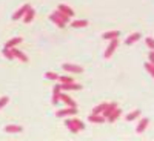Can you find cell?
I'll list each match as a JSON object with an SVG mask.
<instances>
[{
  "label": "cell",
  "mask_w": 154,
  "mask_h": 141,
  "mask_svg": "<svg viewBox=\"0 0 154 141\" xmlns=\"http://www.w3.org/2000/svg\"><path fill=\"white\" fill-rule=\"evenodd\" d=\"M49 20L53 22V23H56L59 28H65V25H66V23H63V22H62V19H60V17L56 14V12H53V14L49 16Z\"/></svg>",
  "instance_id": "cell-13"
},
{
  "label": "cell",
  "mask_w": 154,
  "mask_h": 141,
  "mask_svg": "<svg viewBox=\"0 0 154 141\" xmlns=\"http://www.w3.org/2000/svg\"><path fill=\"white\" fill-rule=\"evenodd\" d=\"M31 6L28 5V3H25L22 8H19L16 12H14V16H12V20H19V19H23V16H25V12H26L28 9H29Z\"/></svg>",
  "instance_id": "cell-4"
},
{
  "label": "cell",
  "mask_w": 154,
  "mask_h": 141,
  "mask_svg": "<svg viewBox=\"0 0 154 141\" xmlns=\"http://www.w3.org/2000/svg\"><path fill=\"white\" fill-rule=\"evenodd\" d=\"M8 101H9L8 97H2V98H0V109H3V106H6Z\"/></svg>",
  "instance_id": "cell-31"
},
{
  "label": "cell",
  "mask_w": 154,
  "mask_h": 141,
  "mask_svg": "<svg viewBox=\"0 0 154 141\" xmlns=\"http://www.w3.org/2000/svg\"><path fill=\"white\" fill-rule=\"evenodd\" d=\"M152 66H154V65H152Z\"/></svg>",
  "instance_id": "cell-34"
},
{
  "label": "cell",
  "mask_w": 154,
  "mask_h": 141,
  "mask_svg": "<svg viewBox=\"0 0 154 141\" xmlns=\"http://www.w3.org/2000/svg\"><path fill=\"white\" fill-rule=\"evenodd\" d=\"M148 123H149V120H148V118H142V120H140V123L137 124V127H136V132H137V134H142V132L146 129Z\"/></svg>",
  "instance_id": "cell-14"
},
{
  "label": "cell",
  "mask_w": 154,
  "mask_h": 141,
  "mask_svg": "<svg viewBox=\"0 0 154 141\" xmlns=\"http://www.w3.org/2000/svg\"><path fill=\"white\" fill-rule=\"evenodd\" d=\"M120 32L119 31H108L103 34V40H112V38H119Z\"/></svg>",
  "instance_id": "cell-19"
},
{
  "label": "cell",
  "mask_w": 154,
  "mask_h": 141,
  "mask_svg": "<svg viewBox=\"0 0 154 141\" xmlns=\"http://www.w3.org/2000/svg\"><path fill=\"white\" fill-rule=\"evenodd\" d=\"M23 131L22 126H17V124H9V126H5V132L8 134H19Z\"/></svg>",
  "instance_id": "cell-11"
},
{
  "label": "cell",
  "mask_w": 154,
  "mask_h": 141,
  "mask_svg": "<svg viewBox=\"0 0 154 141\" xmlns=\"http://www.w3.org/2000/svg\"><path fill=\"white\" fill-rule=\"evenodd\" d=\"M145 43H146V46H148L149 49H152V51H154V38L146 37V38H145Z\"/></svg>",
  "instance_id": "cell-29"
},
{
  "label": "cell",
  "mask_w": 154,
  "mask_h": 141,
  "mask_svg": "<svg viewBox=\"0 0 154 141\" xmlns=\"http://www.w3.org/2000/svg\"><path fill=\"white\" fill-rule=\"evenodd\" d=\"M60 89H63V91H80L82 84H75L74 81L72 83H60Z\"/></svg>",
  "instance_id": "cell-5"
},
{
  "label": "cell",
  "mask_w": 154,
  "mask_h": 141,
  "mask_svg": "<svg viewBox=\"0 0 154 141\" xmlns=\"http://www.w3.org/2000/svg\"><path fill=\"white\" fill-rule=\"evenodd\" d=\"M140 37H142V34H140V32H133L131 35H128V37H126L125 45H134L137 40H140Z\"/></svg>",
  "instance_id": "cell-9"
},
{
  "label": "cell",
  "mask_w": 154,
  "mask_h": 141,
  "mask_svg": "<svg viewBox=\"0 0 154 141\" xmlns=\"http://www.w3.org/2000/svg\"><path fill=\"white\" fill-rule=\"evenodd\" d=\"M22 42H23V38H22V37H14V38H11V40H8V42H6L5 48H8V49L16 48V46H17V45H20Z\"/></svg>",
  "instance_id": "cell-10"
},
{
  "label": "cell",
  "mask_w": 154,
  "mask_h": 141,
  "mask_svg": "<svg viewBox=\"0 0 154 141\" xmlns=\"http://www.w3.org/2000/svg\"><path fill=\"white\" fill-rule=\"evenodd\" d=\"M71 121L74 123V126H75L77 129H79V131H83V129H85V124H83V123H82L80 120H77V118H72Z\"/></svg>",
  "instance_id": "cell-24"
},
{
  "label": "cell",
  "mask_w": 154,
  "mask_h": 141,
  "mask_svg": "<svg viewBox=\"0 0 154 141\" xmlns=\"http://www.w3.org/2000/svg\"><path fill=\"white\" fill-rule=\"evenodd\" d=\"M140 113H142V112H140L139 109H136V110H133V112H130V113H128V115H126V121H133V120H136V118H139V117H140Z\"/></svg>",
  "instance_id": "cell-21"
},
{
  "label": "cell",
  "mask_w": 154,
  "mask_h": 141,
  "mask_svg": "<svg viewBox=\"0 0 154 141\" xmlns=\"http://www.w3.org/2000/svg\"><path fill=\"white\" fill-rule=\"evenodd\" d=\"M77 113V107H66V109H60L56 112V117L57 118H65L69 117V115H75Z\"/></svg>",
  "instance_id": "cell-2"
},
{
  "label": "cell",
  "mask_w": 154,
  "mask_h": 141,
  "mask_svg": "<svg viewBox=\"0 0 154 141\" xmlns=\"http://www.w3.org/2000/svg\"><path fill=\"white\" fill-rule=\"evenodd\" d=\"M106 118L103 117V115H89V117H88V121L89 123H103Z\"/></svg>",
  "instance_id": "cell-18"
},
{
  "label": "cell",
  "mask_w": 154,
  "mask_h": 141,
  "mask_svg": "<svg viewBox=\"0 0 154 141\" xmlns=\"http://www.w3.org/2000/svg\"><path fill=\"white\" fill-rule=\"evenodd\" d=\"M120 113H122V110H120L119 107H116V109H114V110L111 112V115H109V117H108L106 120H108L109 123H114L116 120H117V118L120 117Z\"/></svg>",
  "instance_id": "cell-17"
},
{
  "label": "cell",
  "mask_w": 154,
  "mask_h": 141,
  "mask_svg": "<svg viewBox=\"0 0 154 141\" xmlns=\"http://www.w3.org/2000/svg\"><path fill=\"white\" fill-rule=\"evenodd\" d=\"M106 104H108V103H100V104H97V106L93 109V115H102V112L105 110Z\"/></svg>",
  "instance_id": "cell-20"
},
{
  "label": "cell",
  "mask_w": 154,
  "mask_h": 141,
  "mask_svg": "<svg viewBox=\"0 0 154 141\" xmlns=\"http://www.w3.org/2000/svg\"><path fill=\"white\" fill-rule=\"evenodd\" d=\"M56 14H57V16H59V17L62 19V22H63V23H68V22H69V17H68V16H65V14H63V12H60L59 9L56 11Z\"/></svg>",
  "instance_id": "cell-27"
},
{
  "label": "cell",
  "mask_w": 154,
  "mask_h": 141,
  "mask_svg": "<svg viewBox=\"0 0 154 141\" xmlns=\"http://www.w3.org/2000/svg\"><path fill=\"white\" fill-rule=\"evenodd\" d=\"M45 77H46L48 80H59V75H57L56 72H51V71H49V72H46V74H45Z\"/></svg>",
  "instance_id": "cell-25"
},
{
  "label": "cell",
  "mask_w": 154,
  "mask_h": 141,
  "mask_svg": "<svg viewBox=\"0 0 154 141\" xmlns=\"http://www.w3.org/2000/svg\"><path fill=\"white\" fill-rule=\"evenodd\" d=\"M117 46H119V40H117V38H112V40H109V45H108V48H106V51H105V58H109V57L114 54V51L117 49Z\"/></svg>",
  "instance_id": "cell-3"
},
{
  "label": "cell",
  "mask_w": 154,
  "mask_h": 141,
  "mask_svg": "<svg viewBox=\"0 0 154 141\" xmlns=\"http://www.w3.org/2000/svg\"><path fill=\"white\" fill-rule=\"evenodd\" d=\"M148 58H149V63H151V65H154V54H152V52L148 54Z\"/></svg>",
  "instance_id": "cell-32"
},
{
  "label": "cell",
  "mask_w": 154,
  "mask_h": 141,
  "mask_svg": "<svg viewBox=\"0 0 154 141\" xmlns=\"http://www.w3.org/2000/svg\"><path fill=\"white\" fill-rule=\"evenodd\" d=\"M65 126L68 127V129H69L72 134H77V132H79V129H77V127L74 126V123H72L71 120H66V121H65Z\"/></svg>",
  "instance_id": "cell-23"
},
{
  "label": "cell",
  "mask_w": 154,
  "mask_h": 141,
  "mask_svg": "<svg viewBox=\"0 0 154 141\" xmlns=\"http://www.w3.org/2000/svg\"><path fill=\"white\" fill-rule=\"evenodd\" d=\"M60 12H63L65 16H68V17H72L74 16V11L69 8V6H66V5H59V8H57Z\"/></svg>",
  "instance_id": "cell-16"
},
{
  "label": "cell",
  "mask_w": 154,
  "mask_h": 141,
  "mask_svg": "<svg viewBox=\"0 0 154 141\" xmlns=\"http://www.w3.org/2000/svg\"><path fill=\"white\" fill-rule=\"evenodd\" d=\"M11 52H12V55H14V58H19V60H20V61H23V63H26V61H28L26 54L22 52L20 49H17V48H11Z\"/></svg>",
  "instance_id": "cell-7"
},
{
  "label": "cell",
  "mask_w": 154,
  "mask_h": 141,
  "mask_svg": "<svg viewBox=\"0 0 154 141\" xmlns=\"http://www.w3.org/2000/svg\"><path fill=\"white\" fill-rule=\"evenodd\" d=\"M34 16H35V11H34L32 8H29L26 12H25V16H23V22H25V23H31V22H32V19H34Z\"/></svg>",
  "instance_id": "cell-15"
},
{
  "label": "cell",
  "mask_w": 154,
  "mask_h": 141,
  "mask_svg": "<svg viewBox=\"0 0 154 141\" xmlns=\"http://www.w3.org/2000/svg\"><path fill=\"white\" fill-rule=\"evenodd\" d=\"M152 54H154V51H152Z\"/></svg>",
  "instance_id": "cell-33"
},
{
  "label": "cell",
  "mask_w": 154,
  "mask_h": 141,
  "mask_svg": "<svg viewBox=\"0 0 154 141\" xmlns=\"http://www.w3.org/2000/svg\"><path fill=\"white\" fill-rule=\"evenodd\" d=\"M59 81H60V83H72L74 80H72V77H65V75L60 77V75H59Z\"/></svg>",
  "instance_id": "cell-28"
},
{
  "label": "cell",
  "mask_w": 154,
  "mask_h": 141,
  "mask_svg": "<svg viewBox=\"0 0 154 141\" xmlns=\"http://www.w3.org/2000/svg\"><path fill=\"white\" fill-rule=\"evenodd\" d=\"M62 68H63V71L72 72V74H82V72H83V68H82V66H79V65H72V63H63Z\"/></svg>",
  "instance_id": "cell-1"
},
{
  "label": "cell",
  "mask_w": 154,
  "mask_h": 141,
  "mask_svg": "<svg viewBox=\"0 0 154 141\" xmlns=\"http://www.w3.org/2000/svg\"><path fill=\"white\" fill-rule=\"evenodd\" d=\"M116 107H117V103H116V101H112V103H108V104H106V107H105V110L102 112V115H103L105 118H108L109 115H111V112H112Z\"/></svg>",
  "instance_id": "cell-12"
},
{
  "label": "cell",
  "mask_w": 154,
  "mask_h": 141,
  "mask_svg": "<svg viewBox=\"0 0 154 141\" xmlns=\"http://www.w3.org/2000/svg\"><path fill=\"white\" fill-rule=\"evenodd\" d=\"M59 98H60V101H63V103H65L68 107H77V103H75V101H74L69 95L62 94V92H60V97H59Z\"/></svg>",
  "instance_id": "cell-6"
},
{
  "label": "cell",
  "mask_w": 154,
  "mask_h": 141,
  "mask_svg": "<svg viewBox=\"0 0 154 141\" xmlns=\"http://www.w3.org/2000/svg\"><path fill=\"white\" fill-rule=\"evenodd\" d=\"M60 91H62V89H60V84H56L54 87H53V98H51V103H53V104H57L59 103V101H60Z\"/></svg>",
  "instance_id": "cell-8"
},
{
  "label": "cell",
  "mask_w": 154,
  "mask_h": 141,
  "mask_svg": "<svg viewBox=\"0 0 154 141\" xmlns=\"http://www.w3.org/2000/svg\"><path fill=\"white\" fill-rule=\"evenodd\" d=\"M145 69H146V71L151 74V77H154V66L151 65L149 61H146V63H145Z\"/></svg>",
  "instance_id": "cell-30"
},
{
  "label": "cell",
  "mask_w": 154,
  "mask_h": 141,
  "mask_svg": "<svg viewBox=\"0 0 154 141\" xmlns=\"http://www.w3.org/2000/svg\"><path fill=\"white\" fill-rule=\"evenodd\" d=\"M71 26L72 28H85V26H88V20H74L71 23Z\"/></svg>",
  "instance_id": "cell-22"
},
{
  "label": "cell",
  "mask_w": 154,
  "mask_h": 141,
  "mask_svg": "<svg viewBox=\"0 0 154 141\" xmlns=\"http://www.w3.org/2000/svg\"><path fill=\"white\" fill-rule=\"evenodd\" d=\"M2 52H3V55H5L8 60H12V58H14V55H12V52H11V49H8V48H3Z\"/></svg>",
  "instance_id": "cell-26"
}]
</instances>
